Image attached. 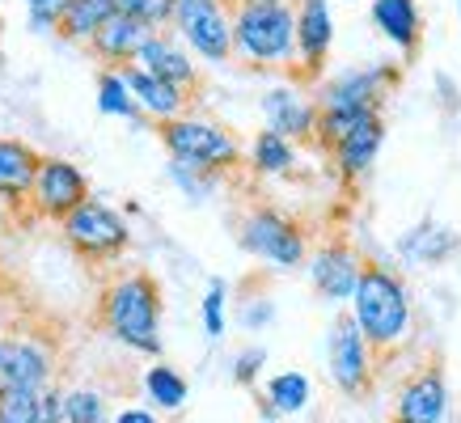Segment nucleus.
I'll use <instances>...</instances> for the list:
<instances>
[{"label":"nucleus","mask_w":461,"mask_h":423,"mask_svg":"<svg viewBox=\"0 0 461 423\" xmlns=\"http://www.w3.org/2000/svg\"><path fill=\"white\" fill-rule=\"evenodd\" d=\"M263 364H267L263 347H246V352L233 360V381H238V385H254V377L263 373Z\"/></svg>","instance_id":"obj_32"},{"label":"nucleus","mask_w":461,"mask_h":423,"mask_svg":"<svg viewBox=\"0 0 461 423\" xmlns=\"http://www.w3.org/2000/svg\"><path fill=\"white\" fill-rule=\"evenodd\" d=\"M114 14H119V0H64L59 30L68 39H94Z\"/></svg>","instance_id":"obj_21"},{"label":"nucleus","mask_w":461,"mask_h":423,"mask_svg":"<svg viewBox=\"0 0 461 423\" xmlns=\"http://www.w3.org/2000/svg\"><path fill=\"white\" fill-rule=\"evenodd\" d=\"M199 4H221V0H174V14H182V9H199Z\"/></svg>","instance_id":"obj_37"},{"label":"nucleus","mask_w":461,"mask_h":423,"mask_svg":"<svg viewBox=\"0 0 461 423\" xmlns=\"http://www.w3.org/2000/svg\"><path fill=\"white\" fill-rule=\"evenodd\" d=\"M102 322L123 347L144 356L161 352V288L149 271H131L102 296Z\"/></svg>","instance_id":"obj_2"},{"label":"nucleus","mask_w":461,"mask_h":423,"mask_svg":"<svg viewBox=\"0 0 461 423\" xmlns=\"http://www.w3.org/2000/svg\"><path fill=\"white\" fill-rule=\"evenodd\" d=\"M39 161L42 157L22 140H0V199L9 203H22V199L34 191V178H39Z\"/></svg>","instance_id":"obj_17"},{"label":"nucleus","mask_w":461,"mask_h":423,"mask_svg":"<svg viewBox=\"0 0 461 423\" xmlns=\"http://www.w3.org/2000/svg\"><path fill=\"white\" fill-rule=\"evenodd\" d=\"M233 42L258 64H284L296 51V14L288 4H241L233 17Z\"/></svg>","instance_id":"obj_3"},{"label":"nucleus","mask_w":461,"mask_h":423,"mask_svg":"<svg viewBox=\"0 0 461 423\" xmlns=\"http://www.w3.org/2000/svg\"><path fill=\"white\" fill-rule=\"evenodd\" d=\"M457 9H461V0H457Z\"/></svg>","instance_id":"obj_40"},{"label":"nucleus","mask_w":461,"mask_h":423,"mask_svg":"<svg viewBox=\"0 0 461 423\" xmlns=\"http://www.w3.org/2000/svg\"><path fill=\"white\" fill-rule=\"evenodd\" d=\"M149 22H140V17H131V14H114L106 26L94 34V47H98L106 59H131V56H140V47L153 34H149Z\"/></svg>","instance_id":"obj_19"},{"label":"nucleus","mask_w":461,"mask_h":423,"mask_svg":"<svg viewBox=\"0 0 461 423\" xmlns=\"http://www.w3.org/2000/svg\"><path fill=\"white\" fill-rule=\"evenodd\" d=\"M381 140H385V123H381V111H377L330 148L339 174H343V178H360V174H368V166H373L377 153H381Z\"/></svg>","instance_id":"obj_16"},{"label":"nucleus","mask_w":461,"mask_h":423,"mask_svg":"<svg viewBox=\"0 0 461 423\" xmlns=\"http://www.w3.org/2000/svg\"><path fill=\"white\" fill-rule=\"evenodd\" d=\"M26 4H30V14H56V17L64 9V0H26Z\"/></svg>","instance_id":"obj_36"},{"label":"nucleus","mask_w":461,"mask_h":423,"mask_svg":"<svg viewBox=\"0 0 461 423\" xmlns=\"http://www.w3.org/2000/svg\"><path fill=\"white\" fill-rule=\"evenodd\" d=\"M144 64V72H153V76H161V81H169V85H186V81H195V68H191V59L182 56L174 42H166V39H149L140 47V56H136Z\"/></svg>","instance_id":"obj_22"},{"label":"nucleus","mask_w":461,"mask_h":423,"mask_svg":"<svg viewBox=\"0 0 461 423\" xmlns=\"http://www.w3.org/2000/svg\"><path fill=\"white\" fill-rule=\"evenodd\" d=\"M276 318V310H271V301H254L250 310L241 313V326H250V330H258V326H267Z\"/></svg>","instance_id":"obj_34"},{"label":"nucleus","mask_w":461,"mask_h":423,"mask_svg":"<svg viewBox=\"0 0 461 423\" xmlns=\"http://www.w3.org/2000/svg\"><path fill=\"white\" fill-rule=\"evenodd\" d=\"M178 26L182 34H186V42L195 47L199 56L208 59H229V51H233V22L224 17L221 4H199V9H182Z\"/></svg>","instance_id":"obj_13"},{"label":"nucleus","mask_w":461,"mask_h":423,"mask_svg":"<svg viewBox=\"0 0 461 423\" xmlns=\"http://www.w3.org/2000/svg\"><path fill=\"white\" fill-rule=\"evenodd\" d=\"M241 246L263 258L271 267H301L305 263V233L296 220H288L284 212L276 208H254L246 220H241Z\"/></svg>","instance_id":"obj_5"},{"label":"nucleus","mask_w":461,"mask_h":423,"mask_svg":"<svg viewBox=\"0 0 461 423\" xmlns=\"http://www.w3.org/2000/svg\"><path fill=\"white\" fill-rule=\"evenodd\" d=\"M203 330L212 343L224 335V280H212L208 296H203Z\"/></svg>","instance_id":"obj_30"},{"label":"nucleus","mask_w":461,"mask_h":423,"mask_svg":"<svg viewBox=\"0 0 461 423\" xmlns=\"http://www.w3.org/2000/svg\"><path fill=\"white\" fill-rule=\"evenodd\" d=\"M114 423H157L149 410H140V407H127V410H119L114 415Z\"/></svg>","instance_id":"obj_35"},{"label":"nucleus","mask_w":461,"mask_h":423,"mask_svg":"<svg viewBox=\"0 0 461 423\" xmlns=\"http://www.w3.org/2000/svg\"><path fill=\"white\" fill-rule=\"evenodd\" d=\"M123 85H127V94H136V102H140L144 111L161 114L166 123L169 119H178V111H182V89L178 85L161 81V76H153V72H144V68H127Z\"/></svg>","instance_id":"obj_20"},{"label":"nucleus","mask_w":461,"mask_h":423,"mask_svg":"<svg viewBox=\"0 0 461 423\" xmlns=\"http://www.w3.org/2000/svg\"><path fill=\"white\" fill-rule=\"evenodd\" d=\"M161 140L174 153V161L203 169V174L238 166V140L229 131H221L216 123H203V119H169L161 127Z\"/></svg>","instance_id":"obj_4"},{"label":"nucleus","mask_w":461,"mask_h":423,"mask_svg":"<svg viewBox=\"0 0 461 423\" xmlns=\"http://www.w3.org/2000/svg\"><path fill=\"white\" fill-rule=\"evenodd\" d=\"M64 238L85 258H114V254L127 250L131 233H127L119 212H111L98 199H85L81 208L64 216Z\"/></svg>","instance_id":"obj_7"},{"label":"nucleus","mask_w":461,"mask_h":423,"mask_svg":"<svg viewBox=\"0 0 461 423\" xmlns=\"http://www.w3.org/2000/svg\"><path fill=\"white\" fill-rule=\"evenodd\" d=\"M335 42V17L326 0H301L296 9V51L305 59L309 72H318L326 64V51Z\"/></svg>","instance_id":"obj_15"},{"label":"nucleus","mask_w":461,"mask_h":423,"mask_svg":"<svg viewBox=\"0 0 461 423\" xmlns=\"http://www.w3.org/2000/svg\"><path fill=\"white\" fill-rule=\"evenodd\" d=\"M448 415V385L440 368H423L398 390L393 402V423H445Z\"/></svg>","instance_id":"obj_11"},{"label":"nucleus","mask_w":461,"mask_h":423,"mask_svg":"<svg viewBox=\"0 0 461 423\" xmlns=\"http://www.w3.org/2000/svg\"><path fill=\"white\" fill-rule=\"evenodd\" d=\"M34 203H39V212H47V216H56V220H64L68 212H77L89 199V183H85V174L72 161H64V157H42L39 161V178H34Z\"/></svg>","instance_id":"obj_8"},{"label":"nucleus","mask_w":461,"mask_h":423,"mask_svg":"<svg viewBox=\"0 0 461 423\" xmlns=\"http://www.w3.org/2000/svg\"><path fill=\"white\" fill-rule=\"evenodd\" d=\"M351 318L368 338L373 352H393L411 335V292L398 280V271L381 263H364L356 296H351Z\"/></svg>","instance_id":"obj_1"},{"label":"nucleus","mask_w":461,"mask_h":423,"mask_svg":"<svg viewBox=\"0 0 461 423\" xmlns=\"http://www.w3.org/2000/svg\"><path fill=\"white\" fill-rule=\"evenodd\" d=\"M42 423H64V394L42 390Z\"/></svg>","instance_id":"obj_33"},{"label":"nucleus","mask_w":461,"mask_h":423,"mask_svg":"<svg viewBox=\"0 0 461 423\" xmlns=\"http://www.w3.org/2000/svg\"><path fill=\"white\" fill-rule=\"evenodd\" d=\"M0 423H42V390H0Z\"/></svg>","instance_id":"obj_27"},{"label":"nucleus","mask_w":461,"mask_h":423,"mask_svg":"<svg viewBox=\"0 0 461 423\" xmlns=\"http://www.w3.org/2000/svg\"><path fill=\"white\" fill-rule=\"evenodd\" d=\"M453 246H457V238H453L448 229L420 225V229H411V233H406L398 250H402L406 258H415V263H440V258H445Z\"/></svg>","instance_id":"obj_24"},{"label":"nucleus","mask_w":461,"mask_h":423,"mask_svg":"<svg viewBox=\"0 0 461 423\" xmlns=\"http://www.w3.org/2000/svg\"><path fill=\"white\" fill-rule=\"evenodd\" d=\"M98 106L106 114H123V119H131L136 114V98H127V85L123 76H114V72H106L98 81Z\"/></svg>","instance_id":"obj_29"},{"label":"nucleus","mask_w":461,"mask_h":423,"mask_svg":"<svg viewBox=\"0 0 461 423\" xmlns=\"http://www.w3.org/2000/svg\"><path fill=\"white\" fill-rule=\"evenodd\" d=\"M373 22L393 47L402 51H415L423 34V17L415 0H373Z\"/></svg>","instance_id":"obj_18"},{"label":"nucleus","mask_w":461,"mask_h":423,"mask_svg":"<svg viewBox=\"0 0 461 423\" xmlns=\"http://www.w3.org/2000/svg\"><path fill=\"white\" fill-rule=\"evenodd\" d=\"M246 4H288V0H246Z\"/></svg>","instance_id":"obj_38"},{"label":"nucleus","mask_w":461,"mask_h":423,"mask_svg":"<svg viewBox=\"0 0 461 423\" xmlns=\"http://www.w3.org/2000/svg\"><path fill=\"white\" fill-rule=\"evenodd\" d=\"M313 398L305 373H276L267 381V415H301Z\"/></svg>","instance_id":"obj_23"},{"label":"nucleus","mask_w":461,"mask_h":423,"mask_svg":"<svg viewBox=\"0 0 461 423\" xmlns=\"http://www.w3.org/2000/svg\"><path fill=\"white\" fill-rule=\"evenodd\" d=\"M326 368H330V381L348 398H360L368 385H373V347L368 338L360 335V326L351 313H339L335 326H330V338H326Z\"/></svg>","instance_id":"obj_6"},{"label":"nucleus","mask_w":461,"mask_h":423,"mask_svg":"<svg viewBox=\"0 0 461 423\" xmlns=\"http://www.w3.org/2000/svg\"><path fill=\"white\" fill-rule=\"evenodd\" d=\"M51 377V356L39 338H14L0 347V390H42Z\"/></svg>","instance_id":"obj_12"},{"label":"nucleus","mask_w":461,"mask_h":423,"mask_svg":"<svg viewBox=\"0 0 461 423\" xmlns=\"http://www.w3.org/2000/svg\"><path fill=\"white\" fill-rule=\"evenodd\" d=\"M119 14H131L149 22V26H161L166 17H174V0H119Z\"/></svg>","instance_id":"obj_31"},{"label":"nucleus","mask_w":461,"mask_h":423,"mask_svg":"<svg viewBox=\"0 0 461 423\" xmlns=\"http://www.w3.org/2000/svg\"><path fill=\"white\" fill-rule=\"evenodd\" d=\"M64 423H106V398L98 390L64 394Z\"/></svg>","instance_id":"obj_28"},{"label":"nucleus","mask_w":461,"mask_h":423,"mask_svg":"<svg viewBox=\"0 0 461 423\" xmlns=\"http://www.w3.org/2000/svg\"><path fill=\"white\" fill-rule=\"evenodd\" d=\"M364 258L351 250L348 241H330L321 246L313 258H309V280L326 301H351L356 296V284H360Z\"/></svg>","instance_id":"obj_10"},{"label":"nucleus","mask_w":461,"mask_h":423,"mask_svg":"<svg viewBox=\"0 0 461 423\" xmlns=\"http://www.w3.org/2000/svg\"><path fill=\"white\" fill-rule=\"evenodd\" d=\"M0 347H5V338H0Z\"/></svg>","instance_id":"obj_39"},{"label":"nucleus","mask_w":461,"mask_h":423,"mask_svg":"<svg viewBox=\"0 0 461 423\" xmlns=\"http://www.w3.org/2000/svg\"><path fill=\"white\" fill-rule=\"evenodd\" d=\"M398 72L393 68H356V72H343L335 81L321 89V102L318 111H381V98L385 89L393 85Z\"/></svg>","instance_id":"obj_9"},{"label":"nucleus","mask_w":461,"mask_h":423,"mask_svg":"<svg viewBox=\"0 0 461 423\" xmlns=\"http://www.w3.org/2000/svg\"><path fill=\"white\" fill-rule=\"evenodd\" d=\"M144 390H149V398H153L157 407H166V410H178L182 402H186V381L169 364L149 368V373H144Z\"/></svg>","instance_id":"obj_26"},{"label":"nucleus","mask_w":461,"mask_h":423,"mask_svg":"<svg viewBox=\"0 0 461 423\" xmlns=\"http://www.w3.org/2000/svg\"><path fill=\"white\" fill-rule=\"evenodd\" d=\"M293 161V140H284L276 131H258V140H254V169L258 174H288Z\"/></svg>","instance_id":"obj_25"},{"label":"nucleus","mask_w":461,"mask_h":423,"mask_svg":"<svg viewBox=\"0 0 461 423\" xmlns=\"http://www.w3.org/2000/svg\"><path fill=\"white\" fill-rule=\"evenodd\" d=\"M263 114H267V131H276L284 140H305L318 136V106L305 102L293 89H271L263 98Z\"/></svg>","instance_id":"obj_14"}]
</instances>
